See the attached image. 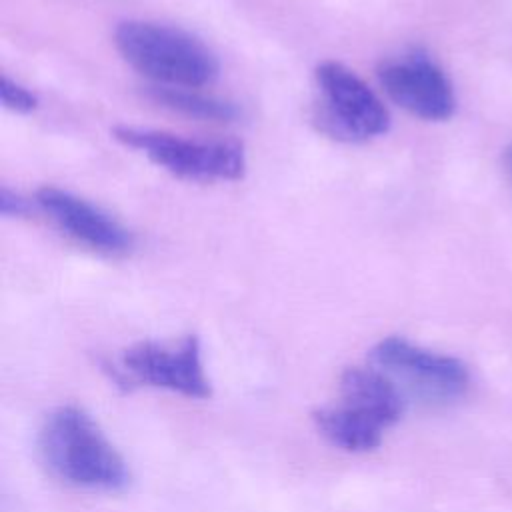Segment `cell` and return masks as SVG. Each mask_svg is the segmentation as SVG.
<instances>
[{"label": "cell", "instance_id": "3", "mask_svg": "<svg viewBox=\"0 0 512 512\" xmlns=\"http://www.w3.org/2000/svg\"><path fill=\"white\" fill-rule=\"evenodd\" d=\"M122 58L160 86L200 88L210 84L220 70L216 54L186 30L128 20L114 32Z\"/></svg>", "mask_w": 512, "mask_h": 512}, {"label": "cell", "instance_id": "10", "mask_svg": "<svg viewBox=\"0 0 512 512\" xmlns=\"http://www.w3.org/2000/svg\"><path fill=\"white\" fill-rule=\"evenodd\" d=\"M148 96L154 102H158L170 110H178L192 118L230 122L238 116V110L232 102L202 94L196 88H178V86L156 84V86L148 88Z\"/></svg>", "mask_w": 512, "mask_h": 512}, {"label": "cell", "instance_id": "13", "mask_svg": "<svg viewBox=\"0 0 512 512\" xmlns=\"http://www.w3.org/2000/svg\"><path fill=\"white\" fill-rule=\"evenodd\" d=\"M508 164H510V172H512V150H510V154H508Z\"/></svg>", "mask_w": 512, "mask_h": 512}, {"label": "cell", "instance_id": "5", "mask_svg": "<svg viewBox=\"0 0 512 512\" xmlns=\"http://www.w3.org/2000/svg\"><path fill=\"white\" fill-rule=\"evenodd\" d=\"M112 136L180 178L238 180L246 172V154L238 140H192L124 124L114 126Z\"/></svg>", "mask_w": 512, "mask_h": 512}, {"label": "cell", "instance_id": "4", "mask_svg": "<svg viewBox=\"0 0 512 512\" xmlns=\"http://www.w3.org/2000/svg\"><path fill=\"white\" fill-rule=\"evenodd\" d=\"M106 372L124 390L146 386L196 400L212 394L196 334H188L178 342H138L106 364Z\"/></svg>", "mask_w": 512, "mask_h": 512}, {"label": "cell", "instance_id": "8", "mask_svg": "<svg viewBox=\"0 0 512 512\" xmlns=\"http://www.w3.org/2000/svg\"><path fill=\"white\" fill-rule=\"evenodd\" d=\"M384 92L410 114L442 122L456 110V96L444 70L422 50L388 58L378 66Z\"/></svg>", "mask_w": 512, "mask_h": 512}, {"label": "cell", "instance_id": "2", "mask_svg": "<svg viewBox=\"0 0 512 512\" xmlns=\"http://www.w3.org/2000/svg\"><path fill=\"white\" fill-rule=\"evenodd\" d=\"M404 408L406 396L388 374L376 366H352L340 376L338 402L318 408L312 420L334 448L368 452L380 446Z\"/></svg>", "mask_w": 512, "mask_h": 512}, {"label": "cell", "instance_id": "11", "mask_svg": "<svg viewBox=\"0 0 512 512\" xmlns=\"http://www.w3.org/2000/svg\"><path fill=\"white\" fill-rule=\"evenodd\" d=\"M0 96H2V104L8 110L18 114H28L38 106V96L30 92L26 86L8 78L6 74L2 76V82H0Z\"/></svg>", "mask_w": 512, "mask_h": 512}, {"label": "cell", "instance_id": "6", "mask_svg": "<svg viewBox=\"0 0 512 512\" xmlns=\"http://www.w3.org/2000/svg\"><path fill=\"white\" fill-rule=\"evenodd\" d=\"M314 76L320 90L314 120L322 132L348 142L388 132V108L354 70L336 60H324L316 66Z\"/></svg>", "mask_w": 512, "mask_h": 512}, {"label": "cell", "instance_id": "12", "mask_svg": "<svg viewBox=\"0 0 512 512\" xmlns=\"http://www.w3.org/2000/svg\"><path fill=\"white\" fill-rule=\"evenodd\" d=\"M0 210H2L4 216H26L28 214V202L20 194H16L8 188H2V192H0Z\"/></svg>", "mask_w": 512, "mask_h": 512}, {"label": "cell", "instance_id": "1", "mask_svg": "<svg viewBox=\"0 0 512 512\" xmlns=\"http://www.w3.org/2000/svg\"><path fill=\"white\" fill-rule=\"evenodd\" d=\"M42 464L60 482L94 492H120L130 468L98 422L80 406L54 408L38 432Z\"/></svg>", "mask_w": 512, "mask_h": 512}, {"label": "cell", "instance_id": "9", "mask_svg": "<svg viewBox=\"0 0 512 512\" xmlns=\"http://www.w3.org/2000/svg\"><path fill=\"white\" fill-rule=\"evenodd\" d=\"M36 202L66 234L92 250L124 254L132 246L130 232L116 218L68 190L42 186Z\"/></svg>", "mask_w": 512, "mask_h": 512}, {"label": "cell", "instance_id": "7", "mask_svg": "<svg viewBox=\"0 0 512 512\" xmlns=\"http://www.w3.org/2000/svg\"><path fill=\"white\" fill-rule=\"evenodd\" d=\"M372 366L388 374L398 388L428 404H448L464 396L468 366L448 354L422 348L402 336H386L370 348Z\"/></svg>", "mask_w": 512, "mask_h": 512}]
</instances>
